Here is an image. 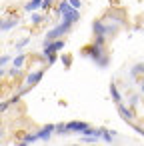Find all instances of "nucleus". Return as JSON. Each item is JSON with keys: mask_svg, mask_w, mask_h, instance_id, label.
I'll list each match as a JSON object with an SVG mask.
<instances>
[{"mask_svg": "<svg viewBox=\"0 0 144 146\" xmlns=\"http://www.w3.org/2000/svg\"><path fill=\"white\" fill-rule=\"evenodd\" d=\"M84 54L86 56H90L100 68H104V66H108V54H106V50H104V44H98V42H92L90 46H86L84 48Z\"/></svg>", "mask_w": 144, "mask_h": 146, "instance_id": "1", "label": "nucleus"}, {"mask_svg": "<svg viewBox=\"0 0 144 146\" xmlns=\"http://www.w3.org/2000/svg\"><path fill=\"white\" fill-rule=\"evenodd\" d=\"M70 28H72L70 24H66V22H58V26H54L52 30H48V32L44 34L42 46H44V44H48V42H52V40H58V38H60V36H64Z\"/></svg>", "mask_w": 144, "mask_h": 146, "instance_id": "2", "label": "nucleus"}, {"mask_svg": "<svg viewBox=\"0 0 144 146\" xmlns=\"http://www.w3.org/2000/svg\"><path fill=\"white\" fill-rule=\"evenodd\" d=\"M64 40L62 38H58V40H52V42H48V44H44L42 46V56L44 58H48V56H52V54H58L62 48H64Z\"/></svg>", "mask_w": 144, "mask_h": 146, "instance_id": "3", "label": "nucleus"}, {"mask_svg": "<svg viewBox=\"0 0 144 146\" xmlns=\"http://www.w3.org/2000/svg\"><path fill=\"white\" fill-rule=\"evenodd\" d=\"M52 134H56V124H46V126H42V128L36 132L38 140H42V142L50 140V136H52Z\"/></svg>", "mask_w": 144, "mask_h": 146, "instance_id": "4", "label": "nucleus"}, {"mask_svg": "<svg viewBox=\"0 0 144 146\" xmlns=\"http://www.w3.org/2000/svg\"><path fill=\"white\" fill-rule=\"evenodd\" d=\"M66 124H68V130L70 132H76V134H84L90 128L88 122H80V120H72V122H66Z\"/></svg>", "mask_w": 144, "mask_h": 146, "instance_id": "5", "label": "nucleus"}, {"mask_svg": "<svg viewBox=\"0 0 144 146\" xmlns=\"http://www.w3.org/2000/svg\"><path fill=\"white\" fill-rule=\"evenodd\" d=\"M42 76H44V70L40 68V70H34V72H28L26 74V86H34V84H38L40 80H42Z\"/></svg>", "mask_w": 144, "mask_h": 146, "instance_id": "6", "label": "nucleus"}, {"mask_svg": "<svg viewBox=\"0 0 144 146\" xmlns=\"http://www.w3.org/2000/svg\"><path fill=\"white\" fill-rule=\"evenodd\" d=\"M78 20H80V12H78L76 8H72V10H70L68 14H64V16H62V20H60V22H66V24L74 26V24H76Z\"/></svg>", "mask_w": 144, "mask_h": 146, "instance_id": "7", "label": "nucleus"}, {"mask_svg": "<svg viewBox=\"0 0 144 146\" xmlns=\"http://www.w3.org/2000/svg\"><path fill=\"white\" fill-rule=\"evenodd\" d=\"M72 8H74V6L70 4V0H60V2H58V6H56V14L62 18V16H64V14H68Z\"/></svg>", "mask_w": 144, "mask_h": 146, "instance_id": "8", "label": "nucleus"}, {"mask_svg": "<svg viewBox=\"0 0 144 146\" xmlns=\"http://www.w3.org/2000/svg\"><path fill=\"white\" fill-rule=\"evenodd\" d=\"M18 26V18H4L2 20V26H0V28H2V34H6L8 30H12V28H16Z\"/></svg>", "mask_w": 144, "mask_h": 146, "instance_id": "9", "label": "nucleus"}, {"mask_svg": "<svg viewBox=\"0 0 144 146\" xmlns=\"http://www.w3.org/2000/svg\"><path fill=\"white\" fill-rule=\"evenodd\" d=\"M116 106H118V112H120V116H122L126 122H132V120H134V114H132V110H128V108H126L122 102H120V104H116Z\"/></svg>", "mask_w": 144, "mask_h": 146, "instance_id": "10", "label": "nucleus"}, {"mask_svg": "<svg viewBox=\"0 0 144 146\" xmlns=\"http://www.w3.org/2000/svg\"><path fill=\"white\" fill-rule=\"evenodd\" d=\"M42 2H44V0H30L28 4H24V12H28V14L36 12L38 8H42Z\"/></svg>", "mask_w": 144, "mask_h": 146, "instance_id": "11", "label": "nucleus"}, {"mask_svg": "<svg viewBox=\"0 0 144 146\" xmlns=\"http://www.w3.org/2000/svg\"><path fill=\"white\" fill-rule=\"evenodd\" d=\"M42 22H46V16H44V14H38V12H32L30 24H32V26H40Z\"/></svg>", "mask_w": 144, "mask_h": 146, "instance_id": "12", "label": "nucleus"}, {"mask_svg": "<svg viewBox=\"0 0 144 146\" xmlns=\"http://www.w3.org/2000/svg\"><path fill=\"white\" fill-rule=\"evenodd\" d=\"M110 96H112V100H114L116 104H120V102H122V96H120V92H118V86H116V84H110Z\"/></svg>", "mask_w": 144, "mask_h": 146, "instance_id": "13", "label": "nucleus"}, {"mask_svg": "<svg viewBox=\"0 0 144 146\" xmlns=\"http://www.w3.org/2000/svg\"><path fill=\"white\" fill-rule=\"evenodd\" d=\"M26 62V52H20L16 58H12V64H14V68H22V64Z\"/></svg>", "mask_w": 144, "mask_h": 146, "instance_id": "14", "label": "nucleus"}, {"mask_svg": "<svg viewBox=\"0 0 144 146\" xmlns=\"http://www.w3.org/2000/svg\"><path fill=\"white\" fill-rule=\"evenodd\" d=\"M56 134H60V136H66V134H70V130H68V124H64V122L56 124Z\"/></svg>", "mask_w": 144, "mask_h": 146, "instance_id": "15", "label": "nucleus"}, {"mask_svg": "<svg viewBox=\"0 0 144 146\" xmlns=\"http://www.w3.org/2000/svg\"><path fill=\"white\" fill-rule=\"evenodd\" d=\"M32 142H38V136H36V134H26V136L20 140V144H32Z\"/></svg>", "mask_w": 144, "mask_h": 146, "instance_id": "16", "label": "nucleus"}, {"mask_svg": "<svg viewBox=\"0 0 144 146\" xmlns=\"http://www.w3.org/2000/svg\"><path fill=\"white\" fill-rule=\"evenodd\" d=\"M28 42H30V36H24V38H20V40L16 42V50H22V48H24Z\"/></svg>", "mask_w": 144, "mask_h": 146, "instance_id": "17", "label": "nucleus"}, {"mask_svg": "<svg viewBox=\"0 0 144 146\" xmlns=\"http://www.w3.org/2000/svg\"><path fill=\"white\" fill-rule=\"evenodd\" d=\"M12 60V56L10 54H2V58H0V64H2V68H6V64Z\"/></svg>", "mask_w": 144, "mask_h": 146, "instance_id": "18", "label": "nucleus"}, {"mask_svg": "<svg viewBox=\"0 0 144 146\" xmlns=\"http://www.w3.org/2000/svg\"><path fill=\"white\" fill-rule=\"evenodd\" d=\"M70 60H72L70 54H64V56H62V64H64V68H70Z\"/></svg>", "mask_w": 144, "mask_h": 146, "instance_id": "19", "label": "nucleus"}, {"mask_svg": "<svg viewBox=\"0 0 144 146\" xmlns=\"http://www.w3.org/2000/svg\"><path fill=\"white\" fill-rule=\"evenodd\" d=\"M10 104H12V102H10V100H2V104H0V110H2V112H6V110H8V106H10Z\"/></svg>", "mask_w": 144, "mask_h": 146, "instance_id": "20", "label": "nucleus"}, {"mask_svg": "<svg viewBox=\"0 0 144 146\" xmlns=\"http://www.w3.org/2000/svg\"><path fill=\"white\" fill-rule=\"evenodd\" d=\"M46 60H48V66H52V64H54V62L58 60V54H52V56H48Z\"/></svg>", "mask_w": 144, "mask_h": 146, "instance_id": "21", "label": "nucleus"}, {"mask_svg": "<svg viewBox=\"0 0 144 146\" xmlns=\"http://www.w3.org/2000/svg\"><path fill=\"white\" fill-rule=\"evenodd\" d=\"M70 4H72L76 10H80V6H82V0H70Z\"/></svg>", "mask_w": 144, "mask_h": 146, "instance_id": "22", "label": "nucleus"}, {"mask_svg": "<svg viewBox=\"0 0 144 146\" xmlns=\"http://www.w3.org/2000/svg\"><path fill=\"white\" fill-rule=\"evenodd\" d=\"M52 6V0H44V2H42V10H48Z\"/></svg>", "mask_w": 144, "mask_h": 146, "instance_id": "23", "label": "nucleus"}, {"mask_svg": "<svg viewBox=\"0 0 144 146\" xmlns=\"http://www.w3.org/2000/svg\"><path fill=\"white\" fill-rule=\"evenodd\" d=\"M138 102H140V100H138V96H132V98H130V106H136Z\"/></svg>", "mask_w": 144, "mask_h": 146, "instance_id": "24", "label": "nucleus"}, {"mask_svg": "<svg viewBox=\"0 0 144 146\" xmlns=\"http://www.w3.org/2000/svg\"><path fill=\"white\" fill-rule=\"evenodd\" d=\"M134 130H136V132H140V134H142V136H144V128H138V126H136V124H134Z\"/></svg>", "mask_w": 144, "mask_h": 146, "instance_id": "25", "label": "nucleus"}, {"mask_svg": "<svg viewBox=\"0 0 144 146\" xmlns=\"http://www.w3.org/2000/svg\"><path fill=\"white\" fill-rule=\"evenodd\" d=\"M140 88H142V92H144V80H142V84H140Z\"/></svg>", "mask_w": 144, "mask_h": 146, "instance_id": "26", "label": "nucleus"}]
</instances>
